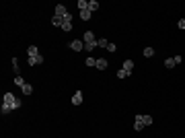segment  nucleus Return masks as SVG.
Wrapping results in <instances>:
<instances>
[{
  "mask_svg": "<svg viewBox=\"0 0 185 138\" xmlns=\"http://www.w3.org/2000/svg\"><path fill=\"white\" fill-rule=\"evenodd\" d=\"M70 50H74V52H82V50H84V41H82V39H74V41H70Z\"/></svg>",
  "mask_w": 185,
  "mask_h": 138,
  "instance_id": "obj_1",
  "label": "nucleus"
},
{
  "mask_svg": "<svg viewBox=\"0 0 185 138\" xmlns=\"http://www.w3.org/2000/svg\"><path fill=\"white\" fill-rule=\"evenodd\" d=\"M17 101V95L14 93H4V97H2V103H6V105H10L12 107V103Z\"/></svg>",
  "mask_w": 185,
  "mask_h": 138,
  "instance_id": "obj_2",
  "label": "nucleus"
},
{
  "mask_svg": "<svg viewBox=\"0 0 185 138\" xmlns=\"http://www.w3.org/2000/svg\"><path fill=\"white\" fill-rule=\"evenodd\" d=\"M54 15H56V17H62V19H64V17L68 15V8H66L64 4H58V6H56V12H54Z\"/></svg>",
  "mask_w": 185,
  "mask_h": 138,
  "instance_id": "obj_3",
  "label": "nucleus"
},
{
  "mask_svg": "<svg viewBox=\"0 0 185 138\" xmlns=\"http://www.w3.org/2000/svg\"><path fill=\"white\" fill-rule=\"evenodd\" d=\"M142 128H144V124H142V116L138 113V116H136V122H134V130H136V132H140Z\"/></svg>",
  "mask_w": 185,
  "mask_h": 138,
  "instance_id": "obj_4",
  "label": "nucleus"
},
{
  "mask_svg": "<svg viewBox=\"0 0 185 138\" xmlns=\"http://www.w3.org/2000/svg\"><path fill=\"white\" fill-rule=\"evenodd\" d=\"M82 103V91H76L72 95V105H80Z\"/></svg>",
  "mask_w": 185,
  "mask_h": 138,
  "instance_id": "obj_5",
  "label": "nucleus"
},
{
  "mask_svg": "<svg viewBox=\"0 0 185 138\" xmlns=\"http://www.w3.org/2000/svg\"><path fill=\"white\" fill-rule=\"evenodd\" d=\"M82 41H84V43H90V41H97V39H95V33H92V31H86V33H84V37H82Z\"/></svg>",
  "mask_w": 185,
  "mask_h": 138,
  "instance_id": "obj_6",
  "label": "nucleus"
},
{
  "mask_svg": "<svg viewBox=\"0 0 185 138\" xmlns=\"http://www.w3.org/2000/svg\"><path fill=\"white\" fill-rule=\"evenodd\" d=\"M27 54H29L31 58H37V56H39V50H37V45H29V48H27Z\"/></svg>",
  "mask_w": 185,
  "mask_h": 138,
  "instance_id": "obj_7",
  "label": "nucleus"
},
{
  "mask_svg": "<svg viewBox=\"0 0 185 138\" xmlns=\"http://www.w3.org/2000/svg\"><path fill=\"white\" fill-rule=\"evenodd\" d=\"M41 62H43V56H37V58H31L29 56V60H27L29 66H35V64H41Z\"/></svg>",
  "mask_w": 185,
  "mask_h": 138,
  "instance_id": "obj_8",
  "label": "nucleus"
},
{
  "mask_svg": "<svg viewBox=\"0 0 185 138\" xmlns=\"http://www.w3.org/2000/svg\"><path fill=\"white\" fill-rule=\"evenodd\" d=\"M52 25H54V27H62V25H64L62 17H56V15H54V17H52Z\"/></svg>",
  "mask_w": 185,
  "mask_h": 138,
  "instance_id": "obj_9",
  "label": "nucleus"
},
{
  "mask_svg": "<svg viewBox=\"0 0 185 138\" xmlns=\"http://www.w3.org/2000/svg\"><path fill=\"white\" fill-rule=\"evenodd\" d=\"M124 70H128L130 74L134 72V62H132V60H126V62H124Z\"/></svg>",
  "mask_w": 185,
  "mask_h": 138,
  "instance_id": "obj_10",
  "label": "nucleus"
},
{
  "mask_svg": "<svg viewBox=\"0 0 185 138\" xmlns=\"http://www.w3.org/2000/svg\"><path fill=\"white\" fill-rule=\"evenodd\" d=\"M97 48V41H90V43H84V50H86V54H90L92 50Z\"/></svg>",
  "mask_w": 185,
  "mask_h": 138,
  "instance_id": "obj_11",
  "label": "nucleus"
},
{
  "mask_svg": "<svg viewBox=\"0 0 185 138\" xmlns=\"http://www.w3.org/2000/svg\"><path fill=\"white\" fill-rule=\"evenodd\" d=\"M14 85H17V87H25L27 83H25V78H23V76L19 74V76H14Z\"/></svg>",
  "mask_w": 185,
  "mask_h": 138,
  "instance_id": "obj_12",
  "label": "nucleus"
},
{
  "mask_svg": "<svg viewBox=\"0 0 185 138\" xmlns=\"http://www.w3.org/2000/svg\"><path fill=\"white\" fill-rule=\"evenodd\" d=\"M107 66H109V64H107V60H103V58H101V60H97V68H99V70H105Z\"/></svg>",
  "mask_w": 185,
  "mask_h": 138,
  "instance_id": "obj_13",
  "label": "nucleus"
},
{
  "mask_svg": "<svg viewBox=\"0 0 185 138\" xmlns=\"http://www.w3.org/2000/svg\"><path fill=\"white\" fill-rule=\"evenodd\" d=\"M97 8H99V2H97V0H90V2H88V10H90V12H95Z\"/></svg>",
  "mask_w": 185,
  "mask_h": 138,
  "instance_id": "obj_14",
  "label": "nucleus"
},
{
  "mask_svg": "<svg viewBox=\"0 0 185 138\" xmlns=\"http://www.w3.org/2000/svg\"><path fill=\"white\" fill-rule=\"evenodd\" d=\"M21 91H23V93H25V95H31V93H33V87H31V85L27 83L25 87H21Z\"/></svg>",
  "mask_w": 185,
  "mask_h": 138,
  "instance_id": "obj_15",
  "label": "nucleus"
},
{
  "mask_svg": "<svg viewBox=\"0 0 185 138\" xmlns=\"http://www.w3.org/2000/svg\"><path fill=\"white\" fill-rule=\"evenodd\" d=\"M90 15H92V12H90L88 8H86V10H80V19H82V21H88V19H90Z\"/></svg>",
  "mask_w": 185,
  "mask_h": 138,
  "instance_id": "obj_16",
  "label": "nucleus"
},
{
  "mask_svg": "<svg viewBox=\"0 0 185 138\" xmlns=\"http://www.w3.org/2000/svg\"><path fill=\"white\" fill-rule=\"evenodd\" d=\"M107 45H109V41H107V39H103V37H101V39H97V48H105V50H107Z\"/></svg>",
  "mask_w": 185,
  "mask_h": 138,
  "instance_id": "obj_17",
  "label": "nucleus"
},
{
  "mask_svg": "<svg viewBox=\"0 0 185 138\" xmlns=\"http://www.w3.org/2000/svg\"><path fill=\"white\" fill-rule=\"evenodd\" d=\"M0 111H2V116H6V113H10V111H12V107H10V105H6V103H2Z\"/></svg>",
  "mask_w": 185,
  "mask_h": 138,
  "instance_id": "obj_18",
  "label": "nucleus"
},
{
  "mask_svg": "<svg viewBox=\"0 0 185 138\" xmlns=\"http://www.w3.org/2000/svg\"><path fill=\"white\" fill-rule=\"evenodd\" d=\"M142 124L144 126H152V116H142Z\"/></svg>",
  "mask_w": 185,
  "mask_h": 138,
  "instance_id": "obj_19",
  "label": "nucleus"
},
{
  "mask_svg": "<svg viewBox=\"0 0 185 138\" xmlns=\"http://www.w3.org/2000/svg\"><path fill=\"white\" fill-rule=\"evenodd\" d=\"M165 66L171 70V68H173V66H177V64H175V60H173V58H167V60H165Z\"/></svg>",
  "mask_w": 185,
  "mask_h": 138,
  "instance_id": "obj_20",
  "label": "nucleus"
},
{
  "mask_svg": "<svg viewBox=\"0 0 185 138\" xmlns=\"http://www.w3.org/2000/svg\"><path fill=\"white\" fill-rule=\"evenodd\" d=\"M76 6H78L80 10H86V8H88V2H84V0H78V4H76Z\"/></svg>",
  "mask_w": 185,
  "mask_h": 138,
  "instance_id": "obj_21",
  "label": "nucleus"
},
{
  "mask_svg": "<svg viewBox=\"0 0 185 138\" xmlns=\"http://www.w3.org/2000/svg\"><path fill=\"white\" fill-rule=\"evenodd\" d=\"M126 76H130L128 70H124V68H121V70H117V78H126Z\"/></svg>",
  "mask_w": 185,
  "mask_h": 138,
  "instance_id": "obj_22",
  "label": "nucleus"
},
{
  "mask_svg": "<svg viewBox=\"0 0 185 138\" xmlns=\"http://www.w3.org/2000/svg\"><path fill=\"white\" fill-rule=\"evenodd\" d=\"M86 66H97V60L92 58V56H88V58H86Z\"/></svg>",
  "mask_w": 185,
  "mask_h": 138,
  "instance_id": "obj_23",
  "label": "nucleus"
},
{
  "mask_svg": "<svg viewBox=\"0 0 185 138\" xmlns=\"http://www.w3.org/2000/svg\"><path fill=\"white\" fill-rule=\"evenodd\" d=\"M144 56H146V58H152V56H154V50H152V48H146V50H144Z\"/></svg>",
  "mask_w": 185,
  "mask_h": 138,
  "instance_id": "obj_24",
  "label": "nucleus"
},
{
  "mask_svg": "<svg viewBox=\"0 0 185 138\" xmlns=\"http://www.w3.org/2000/svg\"><path fill=\"white\" fill-rule=\"evenodd\" d=\"M115 50H117V45H115V43H111V41H109V45H107V52H115Z\"/></svg>",
  "mask_w": 185,
  "mask_h": 138,
  "instance_id": "obj_25",
  "label": "nucleus"
},
{
  "mask_svg": "<svg viewBox=\"0 0 185 138\" xmlns=\"http://www.w3.org/2000/svg\"><path fill=\"white\" fill-rule=\"evenodd\" d=\"M21 105H23V101H21V99H19V97H17V101H14V103H12V109H19V107H21Z\"/></svg>",
  "mask_w": 185,
  "mask_h": 138,
  "instance_id": "obj_26",
  "label": "nucleus"
},
{
  "mask_svg": "<svg viewBox=\"0 0 185 138\" xmlns=\"http://www.w3.org/2000/svg\"><path fill=\"white\" fill-rule=\"evenodd\" d=\"M12 70L19 72V62H17V58H12Z\"/></svg>",
  "mask_w": 185,
  "mask_h": 138,
  "instance_id": "obj_27",
  "label": "nucleus"
},
{
  "mask_svg": "<svg viewBox=\"0 0 185 138\" xmlns=\"http://www.w3.org/2000/svg\"><path fill=\"white\" fill-rule=\"evenodd\" d=\"M62 29H64V31H70V29H72V23H64Z\"/></svg>",
  "mask_w": 185,
  "mask_h": 138,
  "instance_id": "obj_28",
  "label": "nucleus"
},
{
  "mask_svg": "<svg viewBox=\"0 0 185 138\" xmlns=\"http://www.w3.org/2000/svg\"><path fill=\"white\" fill-rule=\"evenodd\" d=\"M62 21H64V23H72V15H70V12H68V15H66V17L62 19Z\"/></svg>",
  "mask_w": 185,
  "mask_h": 138,
  "instance_id": "obj_29",
  "label": "nucleus"
},
{
  "mask_svg": "<svg viewBox=\"0 0 185 138\" xmlns=\"http://www.w3.org/2000/svg\"><path fill=\"white\" fill-rule=\"evenodd\" d=\"M177 27H179V29H185V19H179V23H177Z\"/></svg>",
  "mask_w": 185,
  "mask_h": 138,
  "instance_id": "obj_30",
  "label": "nucleus"
}]
</instances>
